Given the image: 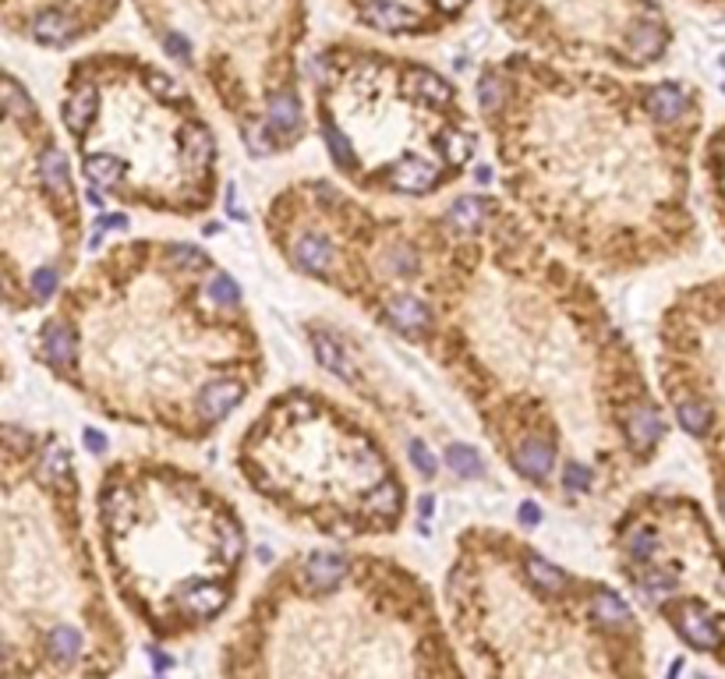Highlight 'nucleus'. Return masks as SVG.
Returning <instances> with one entry per match:
<instances>
[{
  "instance_id": "f257e3e1",
  "label": "nucleus",
  "mask_w": 725,
  "mask_h": 679,
  "mask_svg": "<svg viewBox=\"0 0 725 679\" xmlns=\"http://www.w3.org/2000/svg\"><path fill=\"white\" fill-rule=\"evenodd\" d=\"M262 234L290 273L414 347L545 503L605 506L662 457L669 411L598 280L492 191L379 209L336 177H294Z\"/></svg>"
},
{
  "instance_id": "2eb2a0df",
  "label": "nucleus",
  "mask_w": 725,
  "mask_h": 679,
  "mask_svg": "<svg viewBox=\"0 0 725 679\" xmlns=\"http://www.w3.org/2000/svg\"><path fill=\"white\" fill-rule=\"evenodd\" d=\"M524 54L648 75L669 61L676 25L662 0H485Z\"/></svg>"
},
{
  "instance_id": "6e6552de",
  "label": "nucleus",
  "mask_w": 725,
  "mask_h": 679,
  "mask_svg": "<svg viewBox=\"0 0 725 679\" xmlns=\"http://www.w3.org/2000/svg\"><path fill=\"white\" fill-rule=\"evenodd\" d=\"M305 82L322 153L361 199H439L478 156L474 107L446 71L414 54L333 36L305 64Z\"/></svg>"
},
{
  "instance_id": "6ab92c4d",
  "label": "nucleus",
  "mask_w": 725,
  "mask_h": 679,
  "mask_svg": "<svg viewBox=\"0 0 725 679\" xmlns=\"http://www.w3.org/2000/svg\"><path fill=\"white\" fill-rule=\"evenodd\" d=\"M697 177H701L704 213H708V223L715 227L725 248V121H718L704 135L701 156H697Z\"/></svg>"
},
{
  "instance_id": "20e7f679",
  "label": "nucleus",
  "mask_w": 725,
  "mask_h": 679,
  "mask_svg": "<svg viewBox=\"0 0 725 679\" xmlns=\"http://www.w3.org/2000/svg\"><path fill=\"white\" fill-rule=\"evenodd\" d=\"M220 679H471L439 591L361 545L283 556L220 641Z\"/></svg>"
},
{
  "instance_id": "aec40b11",
  "label": "nucleus",
  "mask_w": 725,
  "mask_h": 679,
  "mask_svg": "<svg viewBox=\"0 0 725 679\" xmlns=\"http://www.w3.org/2000/svg\"><path fill=\"white\" fill-rule=\"evenodd\" d=\"M683 4L694 11H708V15H725V0H683Z\"/></svg>"
},
{
  "instance_id": "7ed1b4c3",
  "label": "nucleus",
  "mask_w": 725,
  "mask_h": 679,
  "mask_svg": "<svg viewBox=\"0 0 725 679\" xmlns=\"http://www.w3.org/2000/svg\"><path fill=\"white\" fill-rule=\"evenodd\" d=\"M29 354L100 421L202 446L266 386L237 276L199 241L124 237L82 262Z\"/></svg>"
},
{
  "instance_id": "9b49d317",
  "label": "nucleus",
  "mask_w": 725,
  "mask_h": 679,
  "mask_svg": "<svg viewBox=\"0 0 725 679\" xmlns=\"http://www.w3.org/2000/svg\"><path fill=\"white\" fill-rule=\"evenodd\" d=\"M160 57L227 117L245 156L276 160L308 138V0H128Z\"/></svg>"
},
{
  "instance_id": "0eeeda50",
  "label": "nucleus",
  "mask_w": 725,
  "mask_h": 679,
  "mask_svg": "<svg viewBox=\"0 0 725 679\" xmlns=\"http://www.w3.org/2000/svg\"><path fill=\"white\" fill-rule=\"evenodd\" d=\"M92 538L117 609L156 644H188L230 616L252 538L227 492L160 453L117 457L96 478Z\"/></svg>"
},
{
  "instance_id": "ddd939ff",
  "label": "nucleus",
  "mask_w": 725,
  "mask_h": 679,
  "mask_svg": "<svg viewBox=\"0 0 725 679\" xmlns=\"http://www.w3.org/2000/svg\"><path fill=\"white\" fill-rule=\"evenodd\" d=\"M619 584L683 651L725 669V538L683 489H634L609 524Z\"/></svg>"
},
{
  "instance_id": "f3484780",
  "label": "nucleus",
  "mask_w": 725,
  "mask_h": 679,
  "mask_svg": "<svg viewBox=\"0 0 725 679\" xmlns=\"http://www.w3.org/2000/svg\"><path fill=\"white\" fill-rule=\"evenodd\" d=\"M121 15V0H0V32L39 50H75Z\"/></svg>"
},
{
  "instance_id": "f03ea898",
  "label": "nucleus",
  "mask_w": 725,
  "mask_h": 679,
  "mask_svg": "<svg viewBox=\"0 0 725 679\" xmlns=\"http://www.w3.org/2000/svg\"><path fill=\"white\" fill-rule=\"evenodd\" d=\"M503 199L595 280H630L701 252L697 156L708 96L513 50L474 75Z\"/></svg>"
},
{
  "instance_id": "1a4fd4ad",
  "label": "nucleus",
  "mask_w": 725,
  "mask_h": 679,
  "mask_svg": "<svg viewBox=\"0 0 725 679\" xmlns=\"http://www.w3.org/2000/svg\"><path fill=\"white\" fill-rule=\"evenodd\" d=\"M57 114L78 177L100 202L163 220H202L220 206V135L167 64L135 50L75 57Z\"/></svg>"
},
{
  "instance_id": "4468645a",
  "label": "nucleus",
  "mask_w": 725,
  "mask_h": 679,
  "mask_svg": "<svg viewBox=\"0 0 725 679\" xmlns=\"http://www.w3.org/2000/svg\"><path fill=\"white\" fill-rule=\"evenodd\" d=\"M651 365L669 421L701 453L725 527V273L687 283L665 301Z\"/></svg>"
},
{
  "instance_id": "f8f14e48",
  "label": "nucleus",
  "mask_w": 725,
  "mask_h": 679,
  "mask_svg": "<svg viewBox=\"0 0 725 679\" xmlns=\"http://www.w3.org/2000/svg\"><path fill=\"white\" fill-rule=\"evenodd\" d=\"M85 227L71 149L29 85L0 68V315L54 305L82 269Z\"/></svg>"
},
{
  "instance_id": "dca6fc26",
  "label": "nucleus",
  "mask_w": 725,
  "mask_h": 679,
  "mask_svg": "<svg viewBox=\"0 0 725 679\" xmlns=\"http://www.w3.org/2000/svg\"><path fill=\"white\" fill-rule=\"evenodd\" d=\"M308 347L312 358L333 375L344 390H351L382 425L390 428L393 443L407 453V460L414 464V471L421 474V481H439V474L453 471L457 478L474 481L485 478L489 467L481 460V453L467 443H457L446 432L443 418L414 393V386L407 379H400L379 351L361 340L354 329L340 326L333 319H308L305 322Z\"/></svg>"
},
{
  "instance_id": "9d476101",
  "label": "nucleus",
  "mask_w": 725,
  "mask_h": 679,
  "mask_svg": "<svg viewBox=\"0 0 725 679\" xmlns=\"http://www.w3.org/2000/svg\"><path fill=\"white\" fill-rule=\"evenodd\" d=\"M234 467L283 524L329 545L393 538L411 517L397 450L372 421L319 386H283L234 443Z\"/></svg>"
},
{
  "instance_id": "423d86ee",
  "label": "nucleus",
  "mask_w": 725,
  "mask_h": 679,
  "mask_svg": "<svg viewBox=\"0 0 725 679\" xmlns=\"http://www.w3.org/2000/svg\"><path fill=\"white\" fill-rule=\"evenodd\" d=\"M439 598L481 679H651L634 598L513 527H460Z\"/></svg>"
},
{
  "instance_id": "39448f33",
  "label": "nucleus",
  "mask_w": 725,
  "mask_h": 679,
  "mask_svg": "<svg viewBox=\"0 0 725 679\" xmlns=\"http://www.w3.org/2000/svg\"><path fill=\"white\" fill-rule=\"evenodd\" d=\"M128 658L75 446L0 418V679H117Z\"/></svg>"
},
{
  "instance_id": "412c9836",
  "label": "nucleus",
  "mask_w": 725,
  "mask_h": 679,
  "mask_svg": "<svg viewBox=\"0 0 725 679\" xmlns=\"http://www.w3.org/2000/svg\"><path fill=\"white\" fill-rule=\"evenodd\" d=\"M4 382H8V358L0 351V390H4Z\"/></svg>"
},
{
  "instance_id": "a211bd4d",
  "label": "nucleus",
  "mask_w": 725,
  "mask_h": 679,
  "mask_svg": "<svg viewBox=\"0 0 725 679\" xmlns=\"http://www.w3.org/2000/svg\"><path fill=\"white\" fill-rule=\"evenodd\" d=\"M340 15L368 36L393 43L443 39L467 22L474 0H333Z\"/></svg>"
}]
</instances>
